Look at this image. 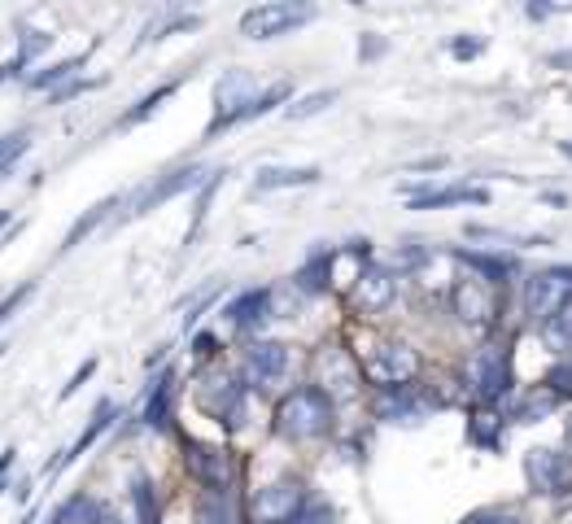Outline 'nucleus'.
<instances>
[{
    "mask_svg": "<svg viewBox=\"0 0 572 524\" xmlns=\"http://www.w3.org/2000/svg\"><path fill=\"white\" fill-rule=\"evenodd\" d=\"M328 424H332V398L324 389L302 385L284 393L276 407V433L289 437V442H311V437L328 433Z\"/></svg>",
    "mask_w": 572,
    "mask_h": 524,
    "instance_id": "f257e3e1",
    "label": "nucleus"
},
{
    "mask_svg": "<svg viewBox=\"0 0 572 524\" xmlns=\"http://www.w3.org/2000/svg\"><path fill=\"white\" fill-rule=\"evenodd\" d=\"M258 101H262L258 83L249 79L245 70H228V75L214 83V118H210L206 136H219L223 127L241 123V118H254L258 114Z\"/></svg>",
    "mask_w": 572,
    "mask_h": 524,
    "instance_id": "f03ea898",
    "label": "nucleus"
},
{
    "mask_svg": "<svg viewBox=\"0 0 572 524\" xmlns=\"http://www.w3.org/2000/svg\"><path fill=\"white\" fill-rule=\"evenodd\" d=\"M568 302H572V271H564V267L538 271V276L524 284V315H529L538 328L546 319H555Z\"/></svg>",
    "mask_w": 572,
    "mask_h": 524,
    "instance_id": "7ed1b4c3",
    "label": "nucleus"
},
{
    "mask_svg": "<svg viewBox=\"0 0 572 524\" xmlns=\"http://www.w3.org/2000/svg\"><path fill=\"white\" fill-rule=\"evenodd\" d=\"M363 372L380 389H402L415 372H420V354H415L411 345H402V341H380V345L367 350Z\"/></svg>",
    "mask_w": 572,
    "mask_h": 524,
    "instance_id": "20e7f679",
    "label": "nucleus"
},
{
    "mask_svg": "<svg viewBox=\"0 0 572 524\" xmlns=\"http://www.w3.org/2000/svg\"><path fill=\"white\" fill-rule=\"evenodd\" d=\"M315 9L311 5H293V0H271V5H254L249 14H241V35L245 40H276L289 35L293 27L311 22Z\"/></svg>",
    "mask_w": 572,
    "mask_h": 524,
    "instance_id": "39448f33",
    "label": "nucleus"
},
{
    "mask_svg": "<svg viewBox=\"0 0 572 524\" xmlns=\"http://www.w3.org/2000/svg\"><path fill=\"white\" fill-rule=\"evenodd\" d=\"M468 376H472L476 398L498 402L511 389V359H507V350H503V345H485V350H476Z\"/></svg>",
    "mask_w": 572,
    "mask_h": 524,
    "instance_id": "423d86ee",
    "label": "nucleus"
},
{
    "mask_svg": "<svg viewBox=\"0 0 572 524\" xmlns=\"http://www.w3.org/2000/svg\"><path fill=\"white\" fill-rule=\"evenodd\" d=\"M450 302H455V315L463 319V324H472V328H485L494 319V289L481 276L459 280L455 293H450Z\"/></svg>",
    "mask_w": 572,
    "mask_h": 524,
    "instance_id": "0eeeda50",
    "label": "nucleus"
},
{
    "mask_svg": "<svg viewBox=\"0 0 572 524\" xmlns=\"http://www.w3.org/2000/svg\"><path fill=\"white\" fill-rule=\"evenodd\" d=\"M245 376L254 385H280L289 376V345L280 341H258L245 350Z\"/></svg>",
    "mask_w": 572,
    "mask_h": 524,
    "instance_id": "6e6552de",
    "label": "nucleus"
},
{
    "mask_svg": "<svg viewBox=\"0 0 572 524\" xmlns=\"http://www.w3.org/2000/svg\"><path fill=\"white\" fill-rule=\"evenodd\" d=\"M201 407H206L214 420H223V424H241V415H245V385H236V380H210V385H201Z\"/></svg>",
    "mask_w": 572,
    "mask_h": 524,
    "instance_id": "1a4fd4ad",
    "label": "nucleus"
},
{
    "mask_svg": "<svg viewBox=\"0 0 572 524\" xmlns=\"http://www.w3.org/2000/svg\"><path fill=\"white\" fill-rule=\"evenodd\" d=\"M393 293H398V280H393L385 267H367V271H359V280H354V306H359L363 315H380L393 302Z\"/></svg>",
    "mask_w": 572,
    "mask_h": 524,
    "instance_id": "9d476101",
    "label": "nucleus"
},
{
    "mask_svg": "<svg viewBox=\"0 0 572 524\" xmlns=\"http://www.w3.org/2000/svg\"><path fill=\"white\" fill-rule=\"evenodd\" d=\"M302 507L306 503H302V485L297 481H276V485H267V490L258 494V516L267 524H289Z\"/></svg>",
    "mask_w": 572,
    "mask_h": 524,
    "instance_id": "9b49d317",
    "label": "nucleus"
},
{
    "mask_svg": "<svg viewBox=\"0 0 572 524\" xmlns=\"http://www.w3.org/2000/svg\"><path fill=\"white\" fill-rule=\"evenodd\" d=\"M524 476H529L533 490L555 494V490H564V481H568V459L555 455V450H529V455H524Z\"/></svg>",
    "mask_w": 572,
    "mask_h": 524,
    "instance_id": "f8f14e48",
    "label": "nucleus"
},
{
    "mask_svg": "<svg viewBox=\"0 0 572 524\" xmlns=\"http://www.w3.org/2000/svg\"><path fill=\"white\" fill-rule=\"evenodd\" d=\"M210 171H201V166H184V171H171L166 180H158L153 188H145L136 201H131V214H145L153 206H162V201H171L175 193H184V188H197L201 180H206Z\"/></svg>",
    "mask_w": 572,
    "mask_h": 524,
    "instance_id": "ddd939ff",
    "label": "nucleus"
},
{
    "mask_svg": "<svg viewBox=\"0 0 572 524\" xmlns=\"http://www.w3.org/2000/svg\"><path fill=\"white\" fill-rule=\"evenodd\" d=\"M188 468H193L210 490H228V481H232V459H228V450H219V446L188 442Z\"/></svg>",
    "mask_w": 572,
    "mask_h": 524,
    "instance_id": "4468645a",
    "label": "nucleus"
},
{
    "mask_svg": "<svg viewBox=\"0 0 572 524\" xmlns=\"http://www.w3.org/2000/svg\"><path fill=\"white\" fill-rule=\"evenodd\" d=\"M114 415H118V407H114V402H101V407L92 411V424H88V428H83V433H79V442L70 446V450H62V455H57V459L49 463V472H62V468H70V463H75V459L83 455V450H88V446H92V442H97V437L105 433V428L114 424Z\"/></svg>",
    "mask_w": 572,
    "mask_h": 524,
    "instance_id": "2eb2a0df",
    "label": "nucleus"
},
{
    "mask_svg": "<svg viewBox=\"0 0 572 524\" xmlns=\"http://www.w3.org/2000/svg\"><path fill=\"white\" fill-rule=\"evenodd\" d=\"M271 311V289H245L236 302L228 306V319L236 328H258Z\"/></svg>",
    "mask_w": 572,
    "mask_h": 524,
    "instance_id": "dca6fc26",
    "label": "nucleus"
},
{
    "mask_svg": "<svg viewBox=\"0 0 572 524\" xmlns=\"http://www.w3.org/2000/svg\"><path fill=\"white\" fill-rule=\"evenodd\" d=\"M319 171L315 166H262L254 188L258 193H271V188H302V184H315Z\"/></svg>",
    "mask_w": 572,
    "mask_h": 524,
    "instance_id": "f3484780",
    "label": "nucleus"
},
{
    "mask_svg": "<svg viewBox=\"0 0 572 524\" xmlns=\"http://www.w3.org/2000/svg\"><path fill=\"white\" fill-rule=\"evenodd\" d=\"M463 201H490L485 188H433V193H415L411 210H442V206H463Z\"/></svg>",
    "mask_w": 572,
    "mask_h": 524,
    "instance_id": "a211bd4d",
    "label": "nucleus"
},
{
    "mask_svg": "<svg viewBox=\"0 0 572 524\" xmlns=\"http://www.w3.org/2000/svg\"><path fill=\"white\" fill-rule=\"evenodd\" d=\"M197 524H236V503L228 490H206L197 507Z\"/></svg>",
    "mask_w": 572,
    "mask_h": 524,
    "instance_id": "6ab92c4d",
    "label": "nucleus"
},
{
    "mask_svg": "<svg viewBox=\"0 0 572 524\" xmlns=\"http://www.w3.org/2000/svg\"><path fill=\"white\" fill-rule=\"evenodd\" d=\"M83 62H88V57H83V53H79V57H70V62H57V66H44V70H40V75H27V83H31V88H35V92H49V88H53V92H62V83H66V79H75Z\"/></svg>",
    "mask_w": 572,
    "mask_h": 524,
    "instance_id": "aec40b11",
    "label": "nucleus"
},
{
    "mask_svg": "<svg viewBox=\"0 0 572 524\" xmlns=\"http://www.w3.org/2000/svg\"><path fill=\"white\" fill-rule=\"evenodd\" d=\"M175 92H180V79H171V83H162V88H153L145 101L131 105V110H127L123 118H118V127H136V123H145V118H149V114H158V105H162V101H171Z\"/></svg>",
    "mask_w": 572,
    "mask_h": 524,
    "instance_id": "412c9836",
    "label": "nucleus"
},
{
    "mask_svg": "<svg viewBox=\"0 0 572 524\" xmlns=\"http://www.w3.org/2000/svg\"><path fill=\"white\" fill-rule=\"evenodd\" d=\"M542 341L551 345V350H572V302L555 319H546L542 324Z\"/></svg>",
    "mask_w": 572,
    "mask_h": 524,
    "instance_id": "4be33fe9",
    "label": "nucleus"
},
{
    "mask_svg": "<svg viewBox=\"0 0 572 524\" xmlns=\"http://www.w3.org/2000/svg\"><path fill=\"white\" fill-rule=\"evenodd\" d=\"M166 407H171V376H162L158 385H153L149 402H145V424L149 428H166Z\"/></svg>",
    "mask_w": 572,
    "mask_h": 524,
    "instance_id": "5701e85b",
    "label": "nucleus"
},
{
    "mask_svg": "<svg viewBox=\"0 0 572 524\" xmlns=\"http://www.w3.org/2000/svg\"><path fill=\"white\" fill-rule=\"evenodd\" d=\"M114 206H118V197H105V201H97V206H92V210H88V214H83V219L75 223V232H70L66 241H62V249H75V245L83 241V236H88L92 228H97V223H101V219H105V214H110Z\"/></svg>",
    "mask_w": 572,
    "mask_h": 524,
    "instance_id": "b1692460",
    "label": "nucleus"
},
{
    "mask_svg": "<svg viewBox=\"0 0 572 524\" xmlns=\"http://www.w3.org/2000/svg\"><path fill=\"white\" fill-rule=\"evenodd\" d=\"M332 101H337V92L324 88V92H311V97H302L297 105H289V110H284V114H289V118H311V114H324Z\"/></svg>",
    "mask_w": 572,
    "mask_h": 524,
    "instance_id": "393cba45",
    "label": "nucleus"
},
{
    "mask_svg": "<svg viewBox=\"0 0 572 524\" xmlns=\"http://www.w3.org/2000/svg\"><path fill=\"white\" fill-rule=\"evenodd\" d=\"M319 367H332V385H328V389H341V393L354 389V372H350V363H345L337 350H328L324 359H319ZM328 389H324V393H328Z\"/></svg>",
    "mask_w": 572,
    "mask_h": 524,
    "instance_id": "a878e982",
    "label": "nucleus"
},
{
    "mask_svg": "<svg viewBox=\"0 0 572 524\" xmlns=\"http://www.w3.org/2000/svg\"><path fill=\"white\" fill-rule=\"evenodd\" d=\"M328 267H332V254H319L315 262H306V271L297 276V284H302V289H311V293H319L328 284Z\"/></svg>",
    "mask_w": 572,
    "mask_h": 524,
    "instance_id": "bb28decb",
    "label": "nucleus"
},
{
    "mask_svg": "<svg viewBox=\"0 0 572 524\" xmlns=\"http://www.w3.org/2000/svg\"><path fill=\"white\" fill-rule=\"evenodd\" d=\"M463 262H468L472 271H481V276H490V280H503L507 271H511V258H485V254H459Z\"/></svg>",
    "mask_w": 572,
    "mask_h": 524,
    "instance_id": "cd10ccee",
    "label": "nucleus"
},
{
    "mask_svg": "<svg viewBox=\"0 0 572 524\" xmlns=\"http://www.w3.org/2000/svg\"><path fill=\"white\" fill-rule=\"evenodd\" d=\"M27 145H31V131H9V136H0V171H9V162Z\"/></svg>",
    "mask_w": 572,
    "mask_h": 524,
    "instance_id": "c85d7f7f",
    "label": "nucleus"
},
{
    "mask_svg": "<svg viewBox=\"0 0 572 524\" xmlns=\"http://www.w3.org/2000/svg\"><path fill=\"white\" fill-rule=\"evenodd\" d=\"M31 293H35V280H22V284H18V289H14V293H5V297H0V324H5V319H9V315H14V311H18V306H22V302H27V297H31Z\"/></svg>",
    "mask_w": 572,
    "mask_h": 524,
    "instance_id": "c756f323",
    "label": "nucleus"
},
{
    "mask_svg": "<svg viewBox=\"0 0 572 524\" xmlns=\"http://www.w3.org/2000/svg\"><path fill=\"white\" fill-rule=\"evenodd\" d=\"M289 524H332V511L315 503V507H302V511H297Z\"/></svg>",
    "mask_w": 572,
    "mask_h": 524,
    "instance_id": "7c9ffc66",
    "label": "nucleus"
},
{
    "mask_svg": "<svg viewBox=\"0 0 572 524\" xmlns=\"http://www.w3.org/2000/svg\"><path fill=\"white\" fill-rule=\"evenodd\" d=\"M546 385H551L555 393H572V363H559L551 376H546Z\"/></svg>",
    "mask_w": 572,
    "mask_h": 524,
    "instance_id": "2f4dec72",
    "label": "nucleus"
},
{
    "mask_svg": "<svg viewBox=\"0 0 572 524\" xmlns=\"http://www.w3.org/2000/svg\"><path fill=\"white\" fill-rule=\"evenodd\" d=\"M92 372H97V359H88V363H83V367H79V372H75V376H70V385H66L62 393H57V398H62V402H66V398H70V393H75V389H79V385H83V380H88Z\"/></svg>",
    "mask_w": 572,
    "mask_h": 524,
    "instance_id": "473e14b6",
    "label": "nucleus"
},
{
    "mask_svg": "<svg viewBox=\"0 0 572 524\" xmlns=\"http://www.w3.org/2000/svg\"><path fill=\"white\" fill-rule=\"evenodd\" d=\"M463 524H520L516 516H472V520H463Z\"/></svg>",
    "mask_w": 572,
    "mask_h": 524,
    "instance_id": "72a5a7b5",
    "label": "nucleus"
},
{
    "mask_svg": "<svg viewBox=\"0 0 572 524\" xmlns=\"http://www.w3.org/2000/svg\"><path fill=\"white\" fill-rule=\"evenodd\" d=\"M476 53H481V44H468V40L455 44V57H476Z\"/></svg>",
    "mask_w": 572,
    "mask_h": 524,
    "instance_id": "f704fd0d",
    "label": "nucleus"
},
{
    "mask_svg": "<svg viewBox=\"0 0 572 524\" xmlns=\"http://www.w3.org/2000/svg\"><path fill=\"white\" fill-rule=\"evenodd\" d=\"M197 354H214V337H210V332H201V337H197Z\"/></svg>",
    "mask_w": 572,
    "mask_h": 524,
    "instance_id": "c9c22d12",
    "label": "nucleus"
},
{
    "mask_svg": "<svg viewBox=\"0 0 572 524\" xmlns=\"http://www.w3.org/2000/svg\"><path fill=\"white\" fill-rule=\"evenodd\" d=\"M14 468V450H5V455H0V485H5V472Z\"/></svg>",
    "mask_w": 572,
    "mask_h": 524,
    "instance_id": "e433bc0d",
    "label": "nucleus"
},
{
    "mask_svg": "<svg viewBox=\"0 0 572 524\" xmlns=\"http://www.w3.org/2000/svg\"><path fill=\"white\" fill-rule=\"evenodd\" d=\"M92 524H127V520H118V516H110V511H97V520Z\"/></svg>",
    "mask_w": 572,
    "mask_h": 524,
    "instance_id": "4c0bfd02",
    "label": "nucleus"
},
{
    "mask_svg": "<svg viewBox=\"0 0 572 524\" xmlns=\"http://www.w3.org/2000/svg\"><path fill=\"white\" fill-rule=\"evenodd\" d=\"M559 149H564V153H568V158H572V140H564V145H559Z\"/></svg>",
    "mask_w": 572,
    "mask_h": 524,
    "instance_id": "58836bf2",
    "label": "nucleus"
},
{
    "mask_svg": "<svg viewBox=\"0 0 572 524\" xmlns=\"http://www.w3.org/2000/svg\"><path fill=\"white\" fill-rule=\"evenodd\" d=\"M5 350H9V345H0V354H5Z\"/></svg>",
    "mask_w": 572,
    "mask_h": 524,
    "instance_id": "ea45409f",
    "label": "nucleus"
}]
</instances>
